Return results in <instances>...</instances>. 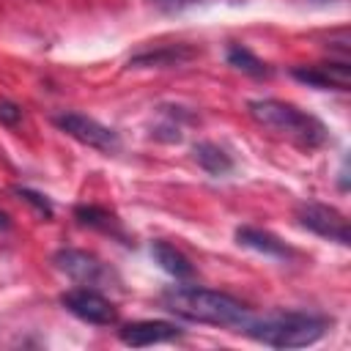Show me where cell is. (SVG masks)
<instances>
[{
  "label": "cell",
  "instance_id": "11",
  "mask_svg": "<svg viewBox=\"0 0 351 351\" xmlns=\"http://www.w3.org/2000/svg\"><path fill=\"white\" fill-rule=\"evenodd\" d=\"M236 241L241 247H250V250H255L261 255H269V258H291L293 255L291 247L282 239H277L274 233H269L263 228H252V225L236 228Z\"/></svg>",
  "mask_w": 351,
  "mask_h": 351
},
{
  "label": "cell",
  "instance_id": "2",
  "mask_svg": "<svg viewBox=\"0 0 351 351\" xmlns=\"http://www.w3.org/2000/svg\"><path fill=\"white\" fill-rule=\"evenodd\" d=\"M326 315L302 313V310H274L263 315H252L247 326L241 329L255 343L271 346V348H304L318 343L329 329Z\"/></svg>",
  "mask_w": 351,
  "mask_h": 351
},
{
  "label": "cell",
  "instance_id": "3",
  "mask_svg": "<svg viewBox=\"0 0 351 351\" xmlns=\"http://www.w3.org/2000/svg\"><path fill=\"white\" fill-rule=\"evenodd\" d=\"M247 112L258 126L291 140L299 148L313 151V148H321L329 140L326 126L315 115L299 110L296 104H288V101H280V99H252L247 104Z\"/></svg>",
  "mask_w": 351,
  "mask_h": 351
},
{
  "label": "cell",
  "instance_id": "13",
  "mask_svg": "<svg viewBox=\"0 0 351 351\" xmlns=\"http://www.w3.org/2000/svg\"><path fill=\"white\" fill-rule=\"evenodd\" d=\"M151 255H154V261L159 263V269L167 271L170 277H176V280H192V277H195L192 261H189L181 250H176L173 244H167V241H154V244H151Z\"/></svg>",
  "mask_w": 351,
  "mask_h": 351
},
{
  "label": "cell",
  "instance_id": "16",
  "mask_svg": "<svg viewBox=\"0 0 351 351\" xmlns=\"http://www.w3.org/2000/svg\"><path fill=\"white\" fill-rule=\"evenodd\" d=\"M14 195H16L19 200H25V203H27L36 214H41L44 219H52L55 208H52V203H49L47 195H41V192H36V189H30V186H14Z\"/></svg>",
  "mask_w": 351,
  "mask_h": 351
},
{
  "label": "cell",
  "instance_id": "18",
  "mask_svg": "<svg viewBox=\"0 0 351 351\" xmlns=\"http://www.w3.org/2000/svg\"><path fill=\"white\" fill-rule=\"evenodd\" d=\"M156 5H162L165 11H176V8H184L186 3H192V0H154Z\"/></svg>",
  "mask_w": 351,
  "mask_h": 351
},
{
  "label": "cell",
  "instance_id": "5",
  "mask_svg": "<svg viewBox=\"0 0 351 351\" xmlns=\"http://www.w3.org/2000/svg\"><path fill=\"white\" fill-rule=\"evenodd\" d=\"M296 222H299L304 230H310V233H315V236H321V239L337 241V244H343V247L351 244L348 219H346L337 208H332V206L313 203V200L299 203V206H296Z\"/></svg>",
  "mask_w": 351,
  "mask_h": 351
},
{
  "label": "cell",
  "instance_id": "7",
  "mask_svg": "<svg viewBox=\"0 0 351 351\" xmlns=\"http://www.w3.org/2000/svg\"><path fill=\"white\" fill-rule=\"evenodd\" d=\"M52 263H55V269L63 271L69 280H74V282H80V285H88V288L101 285V282L110 280V269H107L96 255H90V252H85V250L63 247V250H58V252L52 255Z\"/></svg>",
  "mask_w": 351,
  "mask_h": 351
},
{
  "label": "cell",
  "instance_id": "9",
  "mask_svg": "<svg viewBox=\"0 0 351 351\" xmlns=\"http://www.w3.org/2000/svg\"><path fill=\"white\" fill-rule=\"evenodd\" d=\"M184 332L178 324L170 321H132L126 326L118 329V340L123 346L132 348H145V346H156V343H170L178 340Z\"/></svg>",
  "mask_w": 351,
  "mask_h": 351
},
{
  "label": "cell",
  "instance_id": "4",
  "mask_svg": "<svg viewBox=\"0 0 351 351\" xmlns=\"http://www.w3.org/2000/svg\"><path fill=\"white\" fill-rule=\"evenodd\" d=\"M52 123L66 132L69 137H74L77 143L93 148V151H101V154H118L121 151V137L115 129L99 123L96 118H88L82 112H74V110H63L58 115H52Z\"/></svg>",
  "mask_w": 351,
  "mask_h": 351
},
{
  "label": "cell",
  "instance_id": "6",
  "mask_svg": "<svg viewBox=\"0 0 351 351\" xmlns=\"http://www.w3.org/2000/svg\"><path fill=\"white\" fill-rule=\"evenodd\" d=\"M60 304L71 313V315H77L80 321H85V324H93V326H112L115 321H118V310H115V304L104 296V293H99L96 288H71V291H66L63 296H60Z\"/></svg>",
  "mask_w": 351,
  "mask_h": 351
},
{
  "label": "cell",
  "instance_id": "1",
  "mask_svg": "<svg viewBox=\"0 0 351 351\" xmlns=\"http://www.w3.org/2000/svg\"><path fill=\"white\" fill-rule=\"evenodd\" d=\"M165 310L176 313L178 318H186L192 324H208V326H228V329H244L252 318L250 307L222 291L200 288V285H170L162 291Z\"/></svg>",
  "mask_w": 351,
  "mask_h": 351
},
{
  "label": "cell",
  "instance_id": "17",
  "mask_svg": "<svg viewBox=\"0 0 351 351\" xmlns=\"http://www.w3.org/2000/svg\"><path fill=\"white\" fill-rule=\"evenodd\" d=\"M19 121H22V107L11 99H0V123L14 129Z\"/></svg>",
  "mask_w": 351,
  "mask_h": 351
},
{
  "label": "cell",
  "instance_id": "10",
  "mask_svg": "<svg viewBox=\"0 0 351 351\" xmlns=\"http://www.w3.org/2000/svg\"><path fill=\"white\" fill-rule=\"evenodd\" d=\"M74 219H77L82 228L99 230V233H104V236H110V239H118L121 244H132V239H129L123 222H121L112 211H107V208H101V206H77V208H74Z\"/></svg>",
  "mask_w": 351,
  "mask_h": 351
},
{
  "label": "cell",
  "instance_id": "8",
  "mask_svg": "<svg viewBox=\"0 0 351 351\" xmlns=\"http://www.w3.org/2000/svg\"><path fill=\"white\" fill-rule=\"evenodd\" d=\"M293 80L321 88V90H348L351 85V66L348 60L337 63H315V66H293L291 69Z\"/></svg>",
  "mask_w": 351,
  "mask_h": 351
},
{
  "label": "cell",
  "instance_id": "19",
  "mask_svg": "<svg viewBox=\"0 0 351 351\" xmlns=\"http://www.w3.org/2000/svg\"><path fill=\"white\" fill-rule=\"evenodd\" d=\"M0 230H11V217L5 211H0Z\"/></svg>",
  "mask_w": 351,
  "mask_h": 351
},
{
  "label": "cell",
  "instance_id": "15",
  "mask_svg": "<svg viewBox=\"0 0 351 351\" xmlns=\"http://www.w3.org/2000/svg\"><path fill=\"white\" fill-rule=\"evenodd\" d=\"M228 63H230L233 69L250 74V77H269V74H271L269 66H266L258 55H252L247 47H241V44H230V47H228Z\"/></svg>",
  "mask_w": 351,
  "mask_h": 351
},
{
  "label": "cell",
  "instance_id": "14",
  "mask_svg": "<svg viewBox=\"0 0 351 351\" xmlns=\"http://www.w3.org/2000/svg\"><path fill=\"white\" fill-rule=\"evenodd\" d=\"M192 156H195V162H197L208 176H225V173L233 170V156H230L222 145H217V143H208V140L195 143V145H192Z\"/></svg>",
  "mask_w": 351,
  "mask_h": 351
},
{
  "label": "cell",
  "instance_id": "12",
  "mask_svg": "<svg viewBox=\"0 0 351 351\" xmlns=\"http://www.w3.org/2000/svg\"><path fill=\"white\" fill-rule=\"evenodd\" d=\"M192 58H197V49L195 47H186V44H170V47H162V49H148V52H140L129 60V66H137V69H162V66H181V63H189Z\"/></svg>",
  "mask_w": 351,
  "mask_h": 351
}]
</instances>
